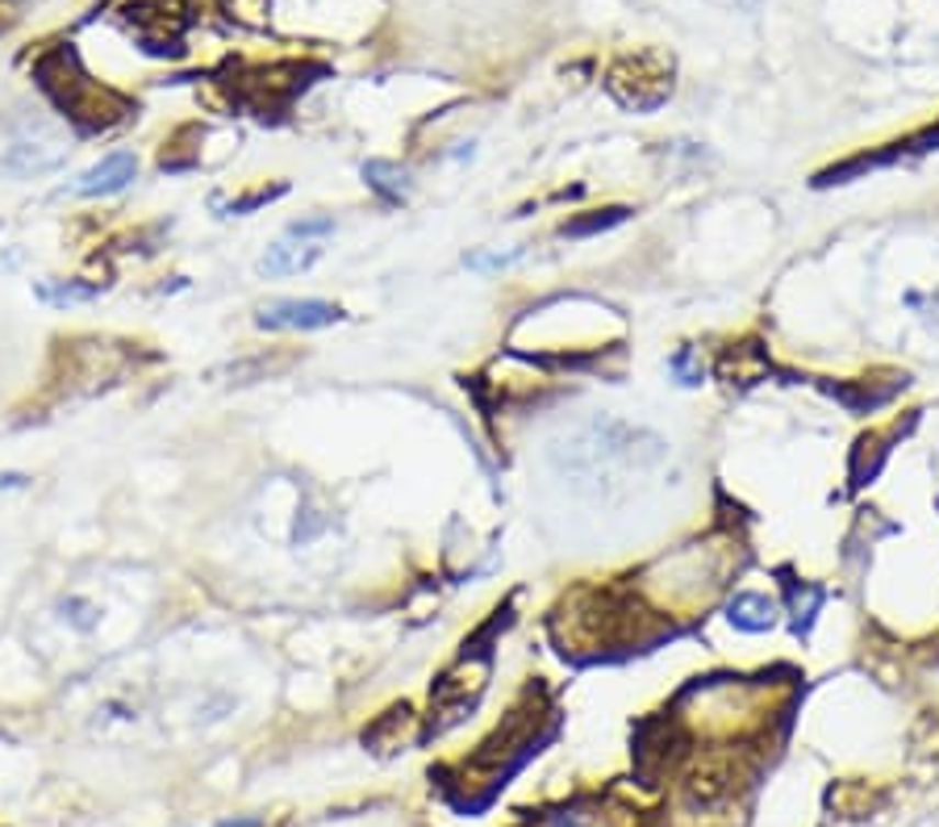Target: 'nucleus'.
<instances>
[{
    "label": "nucleus",
    "mask_w": 939,
    "mask_h": 827,
    "mask_svg": "<svg viewBox=\"0 0 939 827\" xmlns=\"http://www.w3.org/2000/svg\"><path fill=\"white\" fill-rule=\"evenodd\" d=\"M334 322H343V310L334 301L317 298H280L259 305V314H255V326H264V331H322Z\"/></svg>",
    "instance_id": "nucleus-1"
},
{
    "label": "nucleus",
    "mask_w": 939,
    "mask_h": 827,
    "mask_svg": "<svg viewBox=\"0 0 939 827\" xmlns=\"http://www.w3.org/2000/svg\"><path fill=\"white\" fill-rule=\"evenodd\" d=\"M134 180H138V155L134 150H109L92 168H83L71 185H63V192H71V197H118Z\"/></svg>",
    "instance_id": "nucleus-2"
},
{
    "label": "nucleus",
    "mask_w": 939,
    "mask_h": 827,
    "mask_svg": "<svg viewBox=\"0 0 939 827\" xmlns=\"http://www.w3.org/2000/svg\"><path fill=\"white\" fill-rule=\"evenodd\" d=\"M322 259V247L317 243H297V238H280V243H271L264 259H259V272L264 276H297L313 268Z\"/></svg>",
    "instance_id": "nucleus-3"
},
{
    "label": "nucleus",
    "mask_w": 939,
    "mask_h": 827,
    "mask_svg": "<svg viewBox=\"0 0 939 827\" xmlns=\"http://www.w3.org/2000/svg\"><path fill=\"white\" fill-rule=\"evenodd\" d=\"M67 150L55 147V143H13V150L0 159V168L13 171V176H42V171H55L63 164Z\"/></svg>",
    "instance_id": "nucleus-4"
},
{
    "label": "nucleus",
    "mask_w": 939,
    "mask_h": 827,
    "mask_svg": "<svg viewBox=\"0 0 939 827\" xmlns=\"http://www.w3.org/2000/svg\"><path fill=\"white\" fill-rule=\"evenodd\" d=\"M104 293V284L97 280H38L34 284V298L55 305V310H67V305H92V301Z\"/></svg>",
    "instance_id": "nucleus-5"
},
{
    "label": "nucleus",
    "mask_w": 939,
    "mask_h": 827,
    "mask_svg": "<svg viewBox=\"0 0 939 827\" xmlns=\"http://www.w3.org/2000/svg\"><path fill=\"white\" fill-rule=\"evenodd\" d=\"M730 623L739 632H769L776 627V602L764 594H739L730 602Z\"/></svg>",
    "instance_id": "nucleus-6"
},
{
    "label": "nucleus",
    "mask_w": 939,
    "mask_h": 827,
    "mask_svg": "<svg viewBox=\"0 0 939 827\" xmlns=\"http://www.w3.org/2000/svg\"><path fill=\"white\" fill-rule=\"evenodd\" d=\"M364 180H368V189H376L384 201H401L405 192H410V176L405 168H396L389 159H372V164H364Z\"/></svg>",
    "instance_id": "nucleus-7"
},
{
    "label": "nucleus",
    "mask_w": 939,
    "mask_h": 827,
    "mask_svg": "<svg viewBox=\"0 0 939 827\" xmlns=\"http://www.w3.org/2000/svg\"><path fill=\"white\" fill-rule=\"evenodd\" d=\"M59 611H63V618L76 627V632H92V627L101 623V611H97L92 602H83V597H63Z\"/></svg>",
    "instance_id": "nucleus-8"
},
{
    "label": "nucleus",
    "mask_w": 939,
    "mask_h": 827,
    "mask_svg": "<svg viewBox=\"0 0 939 827\" xmlns=\"http://www.w3.org/2000/svg\"><path fill=\"white\" fill-rule=\"evenodd\" d=\"M326 234H334V217H301V222L289 226V238H297V243H313V238H326Z\"/></svg>",
    "instance_id": "nucleus-9"
},
{
    "label": "nucleus",
    "mask_w": 939,
    "mask_h": 827,
    "mask_svg": "<svg viewBox=\"0 0 939 827\" xmlns=\"http://www.w3.org/2000/svg\"><path fill=\"white\" fill-rule=\"evenodd\" d=\"M626 217V210H605L597 217H584V222H568L563 234H593V231H610V226H618Z\"/></svg>",
    "instance_id": "nucleus-10"
},
{
    "label": "nucleus",
    "mask_w": 939,
    "mask_h": 827,
    "mask_svg": "<svg viewBox=\"0 0 939 827\" xmlns=\"http://www.w3.org/2000/svg\"><path fill=\"white\" fill-rule=\"evenodd\" d=\"M0 489H25V477L21 472H0Z\"/></svg>",
    "instance_id": "nucleus-11"
},
{
    "label": "nucleus",
    "mask_w": 939,
    "mask_h": 827,
    "mask_svg": "<svg viewBox=\"0 0 939 827\" xmlns=\"http://www.w3.org/2000/svg\"><path fill=\"white\" fill-rule=\"evenodd\" d=\"M217 827H264L259 819H222Z\"/></svg>",
    "instance_id": "nucleus-12"
}]
</instances>
